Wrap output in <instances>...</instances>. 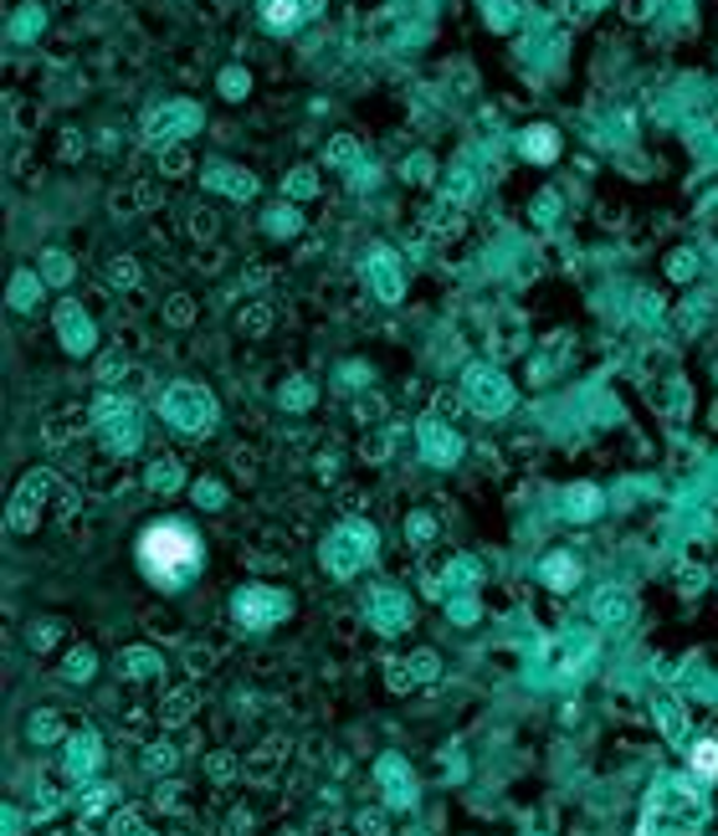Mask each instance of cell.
Returning a JSON list of instances; mask_svg holds the SVG:
<instances>
[{"label": "cell", "mask_w": 718, "mask_h": 836, "mask_svg": "<svg viewBox=\"0 0 718 836\" xmlns=\"http://www.w3.org/2000/svg\"><path fill=\"white\" fill-rule=\"evenodd\" d=\"M139 565H144V575L160 585H185L200 569V539L191 534V529H180V523H160V529H150V534L139 539Z\"/></svg>", "instance_id": "obj_1"}, {"label": "cell", "mask_w": 718, "mask_h": 836, "mask_svg": "<svg viewBox=\"0 0 718 836\" xmlns=\"http://www.w3.org/2000/svg\"><path fill=\"white\" fill-rule=\"evenodd\" d=\"M698 770H704V775L718 770V745H698Z\"/></svg>", "instance_id": "obj_2"}]
</instances>
